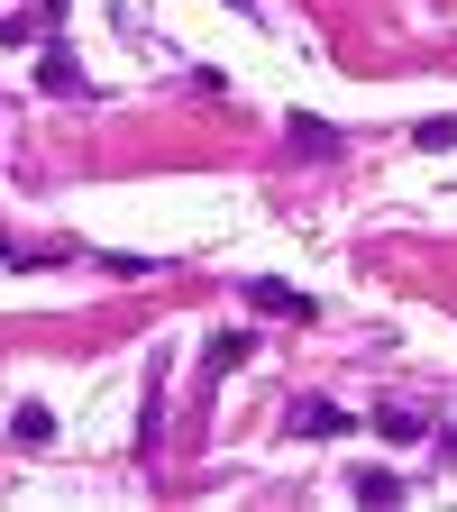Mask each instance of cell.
Segmentation results:
<instances>
[{
	"label": "cell",
	"mask_w": 457,
	"mask_h": 512,
	"mask_svg": "<svg viewBox=\"0 0 457 512\" xmlns=\"http://www.w3.org/2000/svg\"><path fill=\"white\" fill-rule=\"evenodd\" d=\"M293 147H302V156H330V147H339V128H320V119L302 110V119H293Z\"/></svg>",
	"instance_id": "obj_8"
},
{
	"label": "cell",
	"mask_w": 457,
	"mask_h": 512,
	"mask_svg": "<svg viewBox=\"0 0 457 512\" xmlns=\"http://www.w3.org/2000/svg\"><path fill=\"white\" fill-rule=\"evenodd\" d=\"M37 92H64V101H83V92H92V74L74 64V46H46V55H37Z\"/></svg>",
	"instance_id": "obj_1"
},
{
	"label": "cell",
	"mask_w": 457,
	"mask_h": 512,
	"mask_svg": "<svg viewBox=\"0 0 457 512\" xmlns=\"http://www.w3.org/2000/svg\"><path fill=\"white\" fill-rule=\"evenodd\" d=\"M348 430H357V421H348L339 403H320V394H311V403H293V439H348Z\"/></svg>",
	"instance_id": "obj_3"
},
{
	"label": "cell",
	"mask_w": 457,
	"mask_h": 512,
	"mask_svg": "<svg viewBox=\"0 0 457 512\" xmlns=\"http://www.w3.org/2000/svg\"><path fill=\"white\" fill-rule=\"evenodd\" d=\"M247 302H256V311H275V320H311V311H320L302 284H275V275H256V284H247Z\"/></svg>",
	"instance_id": "obj_2"
},
{
	"label": "cell",
	"mask_w": 457,
	"mask_h": 512,
	"mask_svg": "<svg viewBox=\"0 0 457 512\" xmlns=\"http://www.w3.org/2000/svg\"><path fill=\"white\" fill-rule=\"evenodd\" d=\"M412 147H430V156H439V147H457V119H421V128H412Z\"/></svg>",
	"instance_id": "obj_9"
},
{
	"label": "cell",
	"mask_w": 457,
	"mask_h": 512,
	"mask_svg": "<svg viewBox=\"0 0 457 512\" xmlns=\"http://www.w3.org/2000/svg\"><path fill=\"white\" fill-rule=\"evenodd\" d=\"M10 439H19V448H46V439H55V412H46V403H19V412H10Z\"/></svg>",
	"instance_id": "obj_5"
},
{
	"label": "cell",
	"mask_w": 457,
	"mask_h": 512,
	"mask_svg": "<svg viewBox=\"0 0 457 512\" xmlns=\"http://www.w3.org/2000/svg\"><path fill=\"white\" fill-rule=\"evenodd\" d=\"M421 430H430V421H421L412 403H384V412H375V439H394V448H421Z\"/></svg>",
	"instance_id": "obj_4"
},
{
	"label": "cell",
	"mask_w": 457,
	"mask_h": 512,
	"mask_svg": "<svg viewBox=\"0 0 457 512\" xmlns=\"http://www.w3.org/2000/svg\"><path fill=\"white\" fill-rule=\"evenodd\" d=\"M348 485H357V503H403V476L394 467H357Z\"/></svg>",
	"instance_id": "obj_6"
},
{
	"label": "cell",
	"mask_w": 457,
	"mask_h": 512,
	"mask_svg": "<svg viewBox=\"0 0 457 512\" xmlns=\"http://www.w3.org/2000/svg\"><path fill=\"white\" fill-rule=\"evenodd\" d=\"M247 357H256V348H247V339H238V330H220V339H211V375H238V366H247Z\"/></svg>",
	"instance_id": "obj_7"
}]
</instances>
